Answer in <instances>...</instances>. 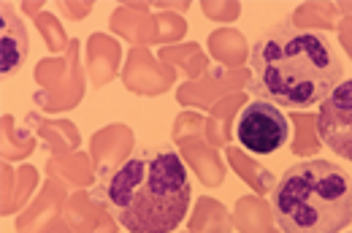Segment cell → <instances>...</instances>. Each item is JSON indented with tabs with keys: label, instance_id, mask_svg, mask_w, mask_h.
I'll return each mask as SVG.
<instances>
[{
	"label": "cell",
	"instance_id": "obj_2",
	"mask_svg": "<svg viewBox=\"0 0 352 233\" xmlns=\"http://www.w3.org/2000/svg\"><path fill=\"white\" fill-rule=\"evenodd\" d=\"M190 179L176 152H141L122 163L103 198L131 233H171L190 209Z\"/></svg>",
	"mask_w": 352,
	"mask_h": 233
},
{
	"label": "cell",
	"instance_id": "obj_4",
	"mask_svg": "<svg viewBox=\"0 0 352 233\" xmlns=\"http://www.w3.org/2000/svg\"><path fill=\"white\" fill-rule=\"evenodd\" d=\"M236 136L241 141V146L250 149L252 155H271L290 136L287 117L279 111V106L268 100L250 103L239 117Z\"/></svg>",
	"mask_w": 352,
	"mask_h": 233
},
{
	"label": "cell",
	"instance_id": "obj_3",
	"mask_svg": "<svg viewBox=\"0 0 352 233\" xmlns=\"http://www.w3.org/2000/svg\"><path fill=\"white\" fill-rule=\"evenodd\" d=\"M271 201L285 233H339L352 220L350 177L328 160L287 168Z\"/></svg>",
	"mask_w": 352,
	"mask_h": 233
},
{
	"label": "cell",
	"instance_id": "obj_5",
	"mask_svg": "<svg viewBox=\"0 0 352 233\" xmlns=\"http://www.w3.org/2000/svg\"><path fill=\"white\" fill-rule=\"evenodd\" d=\"M317 133L339 157L352 160V79L342 82L320 106Z\"/></svg>",
	"mask_w": 352,
	"mask_h": 233
},
{
	"label": "cell",
	"instance_id": "obj_1",
	"mask_svg": "<svg viewBox=\"0 0 352 233\" xmlns=\"http://www.w3.org/2000/svg\"><path fill=\"white\" fill-rule=\"evenodd\" d=\"M252 93L274 106H314L342 85V63L328 41L296 25H279L250 57Z\"/></svg>",
	"mask_w": 352,
	"mask_h": 233
}]
</instances>
